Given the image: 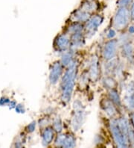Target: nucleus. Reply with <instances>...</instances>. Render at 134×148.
<instances>
[{"label":"nucleus","mask_w":134,"mask_h":148,"mask_svg":"<svg viewBox=\"0 0 134 148\" xmlns=\"http://www.w3.org/2000/svg\"><path fill=\"white\" fill-rule=\"evenodd\" d=\"M78 73V63L74 61L64 73L61 79V99L65 103H67L71 99L75 85V79Z\"/></svg>","instance_id":"1"},{"label":"nucleus","mask_w":134,"mask_h":148,"mask_svg":"<svg viewBox=\"0 0 134 148\" xmlns=\"http://www.w3.org/2000/svg\"><path fill=\"white\" fill-rule=\"evenodd\" d=\"M110 131L114 139L115 143L118 147H127L129 145V140L122 132V130L118 126L117 120L111 121L110 123Z\"/></svg>","instance_id":"2"},{"label":"nucleus","mask_w":134,"mask_h":148,"mask_svg":"<svg viewBox=\"0 0 134 148\" xmlns=\"http://www.w3.org/2000/svg\"><path fill=\"white\" fill-rule=\"evenodd\" d=\"M74 108H75V114L71 121V127L75 131H78L82 127L83 123L85 120V112L82 103L79 100L75 101L74 103Z\"/></svg>","instance_id":"3"},{"label":"nucleus","mask_w":134,"mask_h":148,"mask_svg":"<svg viewBox=\"0 0 134 148\" xmlns=\"http://www.w3.org/2000/svg\"><path fill=\"white\" fill-rule=\"evenodd\" d=\"M129 12L125 7H121L117 11L114 17V27L117 29H123L129 21Z\"/></svg>","instance_id":"4"},{"label":"nucleus","mask_w":134,"mask_h":148,"mask_svg":"<svg viewBox=\"0 0 134 148\" xmlns=\"http://www.w3.org/2000/svg\"><path fill=\"white\" fill-rule=\"evenodd\" d=\"M102 23H103V17L99 15H96V16H94L89 19L86 23V26H85L86 37L91 38L93 35H95Z\"/></svg>","instance_id":"5"},{"label":"nucleus","mask_w":134,"mask_h":148,"mask_svg":"<svg viewBox=\"0 0 134 148\" xmlns=\"http://www.w3.org/2000/svg\"><path fill=\"white\" fill-rule=\"evenodd\" d=\"M55 145L61 147H75L76 146V138L70 134H62L57 136Z\"/></svg>","instance_id":"6"},{"label":"nucleus","mask_w":134,"mask_h":148,"mask_svg":"<svg viewBox=\"0 0 134 148\" xmlns=\"http://www.w3.org/2000/svg\"><path fill=\"white\" fill-rule=\"evenodd\" d=\"M63 64L61 62H54L52 65L49 73V81L52 85H55L59 81L63 73Z\"/></svg>","instance_id":"7"},{"label":"nucleus","mask_w":134,"mask_h":148,"mask_svg":"<svg viewBox=\"0 0 134 148\" xmlns=\"http://www.w3.org/2000/svg\"><path fill=\"white\" fill-rule=\"evenodd\" d=\"M118 41L116 40H110L105 43L103 49V56L104 59L109 61L115 58L117 52Z\"/></svg>","instance_id":"8"},{"label":"nucleus","mask_w":134,"mask_h":148,"mask_svg":"<svg viewBox=\"0 0 134 148\" xmlns=\"http://www.w3.org/2000/svg\"><path fill=\"white\" fill-rule=\"evenodd\" d=\"M54 47L59 52H66L70 47V38L66 34H61L54 40Z\"/></svg>","instance_id":"9"},{"label":"nucleus","mask_w":134,"mask_h":148,"mask_svg":"<svg viewBox=\"0 0 134 148\" xmlns=\"http://www.w3.org/2000/svg\"><path fill=\"white\" fill-rule=\"evenodd\" d=\"M89 77L93 81H96L99 76V61L97 56H93L89 63Z\"/></svg>","instance_id":"10"},{"label":"nucleus","mask_w":134,"mask_h":148,"mask_svg":"<svg viewBox=\"0 0 134 148\" xmlns=\"http://www.w3.org/2000/svg\"><path fill=\"white\" fill-rule=\"evenodd\" d=\"M124 101L126 106L128 107L129 109L133 110L134 109V82H132L129 84L125 93Z\"/></svg>","instance_id":"11"},{"label":"nucleus","mask_w":134,"mask_h":148,"mask_svg":"<svg viewBox=\"0 0 134 148\" xmlns=\"http://www.w3.org/2000/svg\"><path fill=\"white\" fill-rule=\"evenodd\" d=\"M84 44V39L82 32H75L71 34L70 38V47L71 49H78L79 47H83Z\"/></svg>","instance_id":"12"},{"label":"nucleus","mask_w":134,"mask_h":148,"mask_svg":"<svg viewBox=\"0 0 134 148\" xmlns=\"http://www.w3.org/2000/svg\"><path fill=\"white\" fill-rule=\"evenodd\" d=\"M54 129L50 128V127H47L43 130V134H42V144L43 146H48L52 142L54 136Z\"/></svg>","instance_id":"13"},{"label":"nucleus","mask_w":134,"mask_h":148,"mask_svg":"<svg viewBox=\"0 0 134 148\" xmlns=\"http://www.w3.org/2000/svg\"><path fill=\"white\" fill-rule=\"evenodd\" d=\"M101 106L107 116L113 117L116 114V109L114 103L110 99H104L101 103Z\"/></svg>","instance_id":"14"},{"label":"nucleus","mask_w":134,"mask_h":148,"mask_svg":"<svg viewBox=\"0 0 134 148\" xmlns=\"http://www.w3.org/2000/svg\"><path fill=\"white\" fill-rule=\"evenodd\" d=\"M73 17L75 20L79 23L82 22H87L89 19V13L84 10H78L75 11L73 15Z\"/></svg>","instance_id":"15"},{"label":"nucleus","mask_w":134,"mask_h":148,"mask_svg":"<svg viewBox=\"0 0 134 148\" xmlns=\"http://www.w3.org/2000/svg\"><path fill=\"white\" fill-rule=\"evenodd\" d=\"M73 62V51H72V49L71 51H68V52H66V51L64 52V53L63 54L61 61L63 66V67H68Z\"/></svg>","instance_id":"16"},{"label":"nucleus","mask_w":134,"mask_h":148,"mask_svg":"<svg viewBox=\"0 0 134 148\" xmlns=\"http://www.w3.org/2000/svg\"><path fill=\"white\" fill-rule=\"evenodd\" d=\"M123 56L127 59H133V49L131 44L130 43H124L122 49Z\"/></svg>","instance_id":"17"},{"label":"nucleus","mask_w":134,"mask_h":148,"mask_svg":"<svg viewBox=\"0 0 134 148\" xmlns=\"http://www.w3.org/2000/svg\"><path fill=\"white\" fill-rule=\"evenodd\" d=\"M109 97L110 99L114 104L117 106L121 105V99H120V97L118 95V93L117 92V90H114V89H111L109 92Z\"/></svg>","instance_id":"18"},{"label":"nucleus","mask_w":134,"mask_h":148,"mask_svg":"<svg viewBox=\"0 0 134 148\" xmlns=\"http://www.w3.org/2000/svg\"><path fill=\"white\" fill-rule=\"evenodd\" d=\"M83 29H84V26H83L82 24L79 22H76V23L70 25L68 31L70 34H72V33L78 32H83Z\"/></svg>","instance_id":"19"},{"label":"nucleus","mask_w":134,"mask_h":148,"mask_svg":"<svg viewBox=\"0 0 134 148\" xmlns=\"http://www.w3.org/2000/svg\"><path fill=\"white\" fill-rule=\"evenodd\" d=\"M53 129L55 132H62L63 130V124L62 121H61V118L60 117H57L53 121Z\"/></svg>","instance_id":"20"},{"label":"nucleus","mask_w":134,"mask_h":148,"mask_svg":"<svg viewBox=\"0 0 134 148\" xmlns=\"http://www.w3.org/2000/svg\"><path fill=\"white\" fill-rule=\"evenodd\" d=\"M103 84H104V87H106L107 88L113 89V88L116 85V82L113 78L107 77L104 78V80H103Z\"/></svg>","instance_id":"21"},{"label":"nucleus","mask_w":134,"mask_h":148,"mask_svg":"<svg viewBox=\"0 0 134 148\" xmlns=\"http://www.w3.org/2000/svg\"><path fill=\"white\" fill-rule=\"evenodd\" d=\"M36 128V122L35 121H33L29 125H28L27 127V130L29 132H33L35 130Z\"/></svg>","instance_id":"22"},{"label":"nucleus","mask_w":134,"mask_h":148,"mask_svg":"<svg viewBox=\"0 0 134 148\" xmlns=\"http://www.w3.org/2000/svg\"><path fill=\"white\" fill-rule=\"evenodd\" d=\"M116 35V32L113 29H110L109 31L107 32V38L109 39H113Z\"/></svg>","instance_id":"23"},{"label":"nucleus","mask_w":134,"mask_h":148,"mask_svg":"<svg viewBox=\"0 0 134 148\" xmlns=\"http://www.w3.org/2000/svg\"><path fill=\"white\" fill-rule=\"evenodd\" d=\"M131 2V0H119L118 1V5L120 7H126L127 5H128Z\"/></svg>","instance_id":"24"},{"label":"nucleus","mask_w":134,"mask_h":148,"mask_svg":"<svg viewBox=\"0 0 134 148\" xmlns=\"http://www.w3.org/2000/svg\"><path fill=\"white\" fill-rule=\"evenodd\" d=\"M10 99H7V98L5 97H2L0 99V106H4V105H7L10 103Z\"/></svg>","instance_id":"25"},{"label":"nucleus","mask_w":134,"mask_h":148,"mask_svg":"<svg viewBox=\"0 0 134 148\" xmlns=\"http://www.w3.org/2000/svg\"><path fill=\"white\" fill-rule=\"evenodd\" d=\"M15 108H16V112H18V113H24V112H25V109H24V107L22 106V105L16 106Z\"/></svg>","instance_id":"26"},{"label":"nucleus","mask_w":134,"mask_h":148,"mask_svg":"<svg viewBox=\"0 0 134 148\" xmlns=\"http://www.w3.org/2000/svg\"><path fill=\"white\" fill-rule=\"evenodd\" d=\"M131 18H132L133 20H134V2H133V4L132 8H131Z\"/></svg>","instance_id":"27"},{"label":"nucleus","mask_w":134,"mask_h":148,"mask_svg":"<svg viewBox=\"0 0 134 148\" xmlns=\"http://www.w3.org/2000/svg\"><path fill=\"white\" fill-rule=\"evenodd\" d=\"M129 32L131 33V34H133V33H134V27H133V26H131V27H130V29H129Z\"/></svg>","instance_id":"28"},{"label":"nucleus","mask_w":134,"mask_h":148,"mask_svg":"<svg viewBox=\"0 0 134 148\" xmlns=\"http://www.w3.org/2000/svg\"><path fill=\"white\" fill-rule=\"evenodd\" d=\"M132 123H133V127L134 130V113L132 114Z\"/></svg>","instance_id":"29"}]
</instances>
